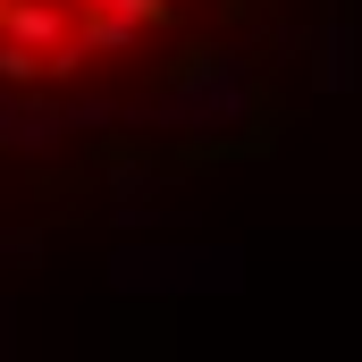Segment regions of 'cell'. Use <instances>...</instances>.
Segmentation results:
<instances>
[{
    "label": "cell",
    "instance_id": "52a82bcc",
    "mask_svg": "<svg viewBox=\"0 0 362 362\" xmlns=\"http://www.w3.org/2000/svg\"><path fill=\"white\" fill-rule=\"evenodd\" d=\"M42 262V228H0V270H34Z\"/></svg>",
    "mask_w": 362,
    "mask_h": 362
},
{
    "label": "cell",
    "instance_id": "ba28073f",
    "mask_svg": "<svg viewBox=\"0 0 362 362\" xmlns=\"http://www.w3.org/2000/svg\"><path fill=\"white\" fill-rule=\"evenodd\" d=\"M17 354V303H8V295H0V362Z\"/></svg>",
    "mask_w": 362,
    "mask_h": 362
},
{
    "label": "cell",
    "instance_id": "6da1fadb",
    "mask_svg": "<svg viewBox=\"0 0 362 362\" xmlns=\"http://www.w3.org/2000/svg\"><path fill=\"white\" fill-rule=\"evenodd\" d=\"M127 118L177 127V135H228V127L253 118V68H245L236 51H185V59H169L160 93L135 101Z\"/></svg>",
    "mask_w": 362,
    "mask_h": 362
},
{
    "label": "cell",
    "instance_id": "277c9868",
    "mask_svg": "<svg viewBox=\"0 0 362 362\" xmlns=\"http://www.w3.org/2000/svg\"><path fill=\"white\" fill-rule=\"evenodd\" d=\"M0 34L25 42V51H42V59H59L76 42V8L68 0H0Z\"/></svg>",
    "mask_w": 362,
    "mask_h": 362
},
{
    "label": "cell",
    "instance_id": "7a4b0ae2",
    "mask_svg": "<svg viewBox=\"0 0 362 362\" xmlns=\"http://www.w3.org/2000/svg\"><path fill=\"white\" fill-rule=\"evenodd\" d=\"M245 278V253L236 245H118L110 262V286L118 295H228Z\"/></svg>",
    "mask_w": 362,
    "mask_h": 362
},
{
    "label": "cell",
    "instance_id": "8992f818",
    "mask_svg": "<svg viewBox=\"0 0 362 362\" xmlns=\"http://www.w3.org/2000/svg\"><path fill=\"white\" fill-rule=\"evenodd\" d=\"M320 85H362V34L354 25H320Z\"/></svg>",
    "mask_w": 362,
    "mask_h": 362
},
{
    "label": "cell",
    "instance_id": "5b68a950",
    "mask_svg": "<svg viewBox=\"0 0 362 362\" xmlns=\"http://www.w3.org/2000/svg\"><path fill=\"white\" fill-rule=\"evenodd\" d=\"M144 17L135 8H85V25H76V42H85V59H127V51H144Z\"/></svg>",
    "mask_w": 362,
    "mask_h": 362
},
{
    "label": "cell",
    "instance_id": "3957f363",
    "mask_svg": "<svg viewBox=\"0 0 362 362\" xmlns=\"http://www.w3.org/2000/svg\"><path fill=\"white\" fill-rule=\"evenodd\" d=\"M68 144V101H51L42 85H0V152H59Z\"/></svg>",
    "mask_w": 362,
    "mask_h": 362
}]
</instances>
